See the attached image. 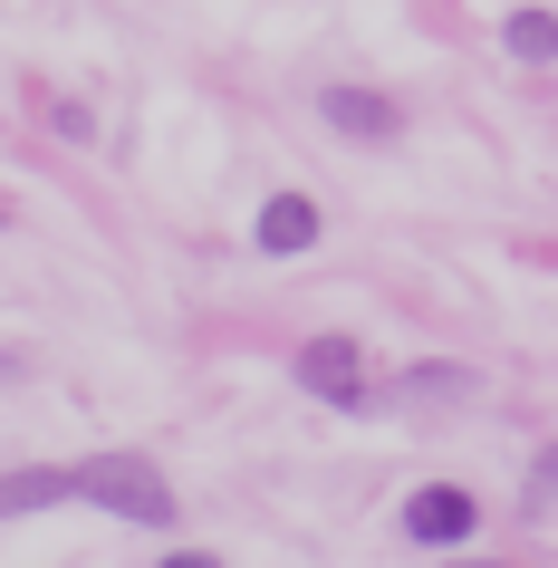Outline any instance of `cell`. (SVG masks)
I'll use <instances>...</instances> for the list:
<instances>
[{"mask_svg": "<svg viewBox=\"0 0 558 568\" xmlns=\"http://www.w3.org/2000/svg\"><path fill=\"white\" fill-rule=\"evenodd\" d=\"M78 473V501H97V510H116V520H145V530H164L174 520V481L154 473L145 453H88V463H68Z\"/></svg>", "mask_w": 558, "mask_h": 568, "instance_id": "1", "label": "cell"}, {"mask_svg": "<svg viewBox=\"0 0 558 568\" xmlns=\"http://www.w3.org/2000/svg\"><path fill=\"white\" fill-rule=\"evenodd\" d=\"M395 530H405L414 549H463V539L481 530V501H471L463 481H424V491H405Z\"/></svg>", "mask_w": 558, "mask_h": 568, "instance_id": "2", "label": "cell"}, {"mask_svg": "<svg viewBox=\"0 0 558 568\" xmlns=\"http://www.w3.org/2000/svg\"><path fill=\"white\" fill-rule=\"evenodd\" d=\"M298 386L318 395V405H376V376H366V347H356V337H308V347H298Z\"/></svg>", "mask_w": 558, "mask_h": 568, "instance_id": "3", "label": "cell"}, {"mask_svg": "<svg viewBox=\"0 0 558 568\" xmlns=\"http://www.w3.org/2000/svg\"><path fill=\"white\" fill-rule=\"evenodd\" d=\"M318 116L337 125L347 145H395V125H405L385 88H318Z\"/></svg>", "mask_w": 558, "mask_h": 568, "instance_id": "4", "label": "cell"}, {"mask_svg": "<svg viewBox=\"0 0 558 568\" xmlns=\"http://www.w3.org/2000/svg\"><path fill=\"white\" fill-rule=\"evenodd\" d=\"M251 241H261L270 261H298V251H318V203H308V193H270L261 222H251Z\"/></svg>", "mask_w": 558, "mask_h": 568, "instance_id": "5", "label": "cell"}, {"mask_svg": "<svg viewBox=\"0 0 558 568\" xmlns=\"http://www.w3.org/2000/svg\"><path fill=\"white\" fill-rule=\"evenodd\" d=\"M78 501V473L68 463H30V473H0V520H30V510Z\"/></svg>", "mask_w": 558, "mask_h": 568, "instance_id": "6", "label": "cell"}, {"mask_svg": "<svg viewBox=\"0 0 558 568\" xmlns=\"http://www.w3.org/2000/svg\"><path fill=\"white\" fill-rule=\"evenodd\" d=\"M376 405H471V366H414V376H395V386H376Z\"/></svg>", "mask_w": 558, "mask_h": 568, "instance_id": "7", "label": "cell"}, {"mask_svg": "<svg viewBox=\"0 0 558 568\" xmlns=\"http://www.w3.org/2000/svg\"><path fill=\"white\" fill-rule=\"evenodd\" d=\"M500 49L520 68H549L558 59V10H510V20H500Z\"/></svg>", "mask_w": 558, "mask_h": 568, "instance_id": "8", "label": "cell"}, {"mask_svg": "<svg viewBox=\"0 0 558 568\" xmlns=\"http://www.w3.org/2000/svg\"><path fill=\"white\" fill-rule=\"evenodd\" d=\"M558 501V444L539 453V463H529V481H520V510H549Z\"/></svg>", "mask_w": 558, "mask_h": 568, "instance_id": "9", "label": "cell"}, {"mask_svg": "<svg viewBox=\"0 0 558 568\" xmlns=\"http://www.w3.org/2000/svg\"><path fill=\"white\" fill-rule=\"evenodd\" d=\"M164 568H222V559H212V549H174Z\"/></svg>", "mask_w": 558, "mask_h": 568, "instance_id": "10", "label": "cell"}, {"mask_svg": "<svg viewBox=\"0 0 558 568\" xmlns=\"http://www.w3.org/2000/svg\"><path fill=\"white\" fill-rule=\"evenodd\" d=\"M453 568H510V559H453Z\"/></svg>", "mask_w": 558, "mask_h": 568, "instance_id": "11", "label": "cell"}, {"mask_svg": "<svg viewBox=\"0 0 558 568\" xmlns=\"http://www.w3.org/2000/svg\"><path fill=\"white\" fill-rule=\"evenodd\" d=\"M0 222H10V212H0Z\"/></svg>", "mask_w": 558, "mask_h": 568, "instance_id": "12", "label": "cell"}]
</instances>
